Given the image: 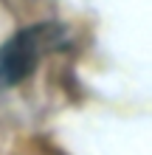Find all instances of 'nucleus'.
<instances>
[{
  "instance_id": "nucleus-1",
  "label": "nucleus",
  "mask_w": 152,
  "mask_h": 155,
  "mask_svg": "<svg viewBox=\"0 0 152 155\" xmlns=\"http://www.w3.org/2000/svg\"><path fill=\"white\" fill-rule=\"evenodd\" d=\"M62 40H65V31L59 25L42 23L14 34L6 45H0V90L23 82L48 51L59 48Z\"/></svg>"
}]
</instances>
